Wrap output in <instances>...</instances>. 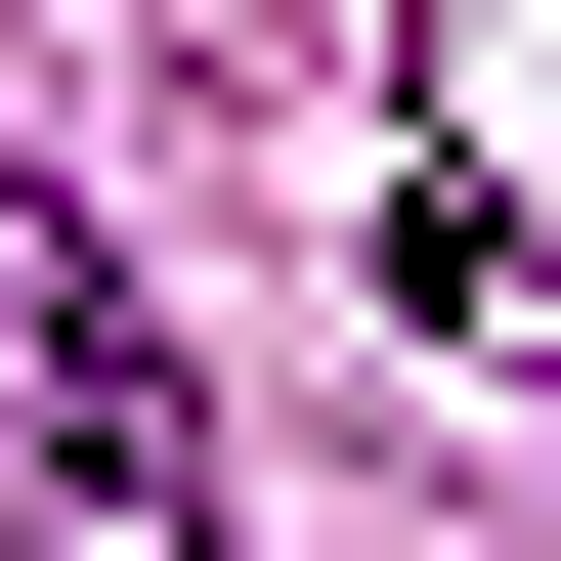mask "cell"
<instances>
[{
  "instance_id": "1",
  "label": "cell",
  "mask_w": 561,
  "mask_h": 561,
  "mask_svg": "<svg viewBox=\"0 0 561 561\" xmlns=\"http://www.w3.org/2000/svg\"><path fill=\"white\" fill-rule=\"evenodd\" d=\"M0 561H216V389L44 173H0Z\"/></svg>"
}]
</instances>
